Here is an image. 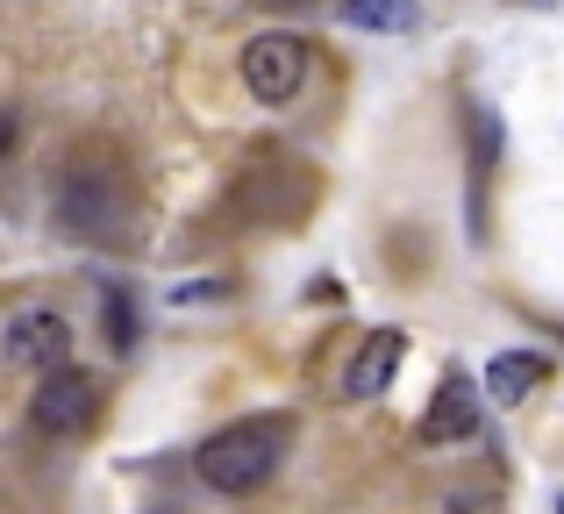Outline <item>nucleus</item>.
Instances as JSON below:
<instances>
[{
    "mask_svg": "<svg viewBox=\"0 0 564 514\" xmlns=\"http://www.w3.org/2000/svg\"><path fill=\"white\" fill-rule=\"evenodd\" d=\"M471 429H479V386H471L465 372H443L436 401H429V415H422V436L429 444H465Z\"/></svg>",
    "mask_w": 564,
    "mask_h": 514,
    "instance_id": "8",
    "label": "nucleus"
},
{
    "mask_svg": "<svg viewBox=\"0 0 564 514\" xmlns=\"http://www.w3.org/2000/svg\"><path fill=\"white\" fill-rule=\"evenodd\" d=\"M221 293H229L221 278H186V286L172 293V300H180V307H193V300H221Z\"/></svg>",
    "mask_w": 564,
    "mask_h": 514,
    "instance_id": "12",
    "label": "nucleus"
},
{
    "mask_svg": "<svg viewBox=\"0 0 564 514\" xmlns=\"http://www.w3.org/2000/svg\"><path fill=\"white\" fill-rule=\"evenodd\" d=\"M286 436H293L286 415H243V422L215 429L200 450H193V472H200L207 493H229V501H243V493L272 486V472L286 464Z\"/></svg>",
    "mask_w": 564,
    "mask_h": 514,
    "instance_id": "2",
    "label": "nucleus"
},
{
    "mask_svg": "<svg viewBox=\"0 0 564 514\" xmlns=\"http://www.w3.org/2000/svg\"><path fill=\"white\" fill-rule=\"evenodd\" d=\"M137 222H143V200H137V179L129 165L108 151V143H79L57 172V229L79 243H137Z\"/></svg>",
    "mask_w": 564,
    "mask_h": 514,
    "instance_id": "1",
    "label": "nucleus"
},
{
    "mask_svg": "<svg viewBox=\"0 0 564 514\" xmlns=\"http://www.w3.org/2000/svg\"><path fill=\"white\" fill-rule=\"evenodd\" d=\"M400 364H408V336H400V329H372L358 343V358H350V372H344V393H350V401H386L393 379H400Z\"/></svg>",
    "mask_w": 564,
    "mask_h": 514,
    "instance_id": "7",
    "label": "nucleus"
},
{
    "mask_svg": "<svg viewBox=\"0 0 564 514\" xmlns=\"http://www.w3.org/2000/svg\"><path fill=\"white\" fill-rule=\"evenodd\" d=\"M14 143H22V114H8V108H0V157H8Z\"/></svg>",
    "mask_w": 564,
    "mask_h": 514,
    "instance_id": "13",
    "label": "nucleus"
},
{
    "mask_svg": "<svg viewBox=\"0 0 564 514\" xmlns=\"http://www.w3.org/2000/svg\"><path fill=\"white\" fill-rule=\"evenodd\" d=\"M557 514H564V501H557Z\"/></svg>",
    "mask_w": 564,
    "mask_h": 514,
    "instance_id": "15",
    "label": "nucleus"
},
{
    "mask_svg": "<svg viewBox=\"0 0 564 514\" xmlns=\"http://www.w3.org/2000/svg\"><path fill=\"white\" fill-rule=\"evenodd\" d=\"M236 72H243V94L258 100V108H286V100H301V86L315 79V43L293 36V29H258V36L243 43V57H236Z\"/></svg>",
    "mask_w": 564,
    "mask_h": 514,
    "instance_id": "4",
    "label": "nucleus"
},
{
    "mask_svg": "<svg viewBox=\"0 0 564 514\" xmlns=\"http://www.w3.org/2000/svg\"><path fill=\"white\" fill-rule=\"evenodd\" d=\"M315 194H322V179L301 165V157H250L243 172H236V186H229V222H250V229H293L307 208H315Z\"/></svg>",
    "mask_w": 564,
    "mask_h": 514,
    "instance_id": "3",
    "label": "nucleus"
},
{
    "mask_svg": "<svg viewBox=\"0 0 564 514\" xmlns=\"http://www.w3.org/2000/svg\"><path fill=\"white\" fill-rule=\"evenodd\" d=\"M329 8L344 14L350 29H372V36H408V29L422 22L414 0H329Z\"/></svg>",
    "mask_w": 564,
    "mask_h": 514,
    "instance_id": "10",
    "label": "nucleus"
},
{
    "mask_svg": "<svg viewBox=\"0 0 564 514\" xmlns=\"http://www.w3.org/2000/svg\"><path fill=\"white\" fill-rule=\"evenodd\" d=\"M100 315H108V350H115V358H129V350H137V300H129V286L100 293Z\"/></svg>",
    "mask_w": 564,
    "mask_h": 514,
    "instance_id": "11",
    "label": "nucleus"
},
{
    "mask_svg": "<svg viewBox=\"0 0 564 514\" xmlns=\"http://www.w3.org/2000/svg\"><path fill=\"white\" fill-rule=\"evenodd\" d=\"M258 8H307V0H258Z\"/></svg>",
    "mask_w": 564,
    "mask_h": 514,
    "instance_id": "14",
    "label": "nucleus"
},
{
    "mask_svg": "<svg viewBox=\"0 0 564 514\" xmlns=\"http://www.w3.org/2000/svg\"><path fill=\"white\" fill-rule=\"evenodd\" d=\"M0 343H8V358L29 364V372H57V364H72V321L57 315V307H22Z\"/></svg>",
    "mask_w": 564,
    "mask_h": 514,
    "instance_id": "6",
    "label": "nucleus"
},
{
    "mask_svg": "<svg viewBox=\"0 0 564 514\" xmlns=\"http://www.w3.org/2000/svg\"><path fill=\"white\" fill-rule=\"evenodd\" d=\"M29 422H36V436H51V444L86 436L100 422V379L86 372V364H57V372H43L36 401H29Z\"/></svg>",
    "mask_w": 564,
    "mask_h": 514,
    "instance_id": "5",
    "label": "nucleus"
},
{
    "mask_svg": "<svg viewBox=\"0 0 564 514\" xmlns=\"http://www.w3.org/2000/svg\"><path fill=\"white\" fill-rule=\"evenodd\" d=\"M543 379H551V358H543V350H500V358L486 364V393H494L500 407H522Z\"/></svg>",
    "mask_w": 564,
    "mask_h": 514,
    "instance_id": "9",
    "label": "nucleus"
}]
</instances>
